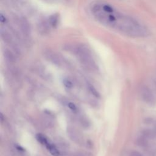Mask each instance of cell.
<instances>
[{
    "label": "cell",
    "instance_id": "obj_6",
    "mask_svg": "<svg viewBox=\"0 0 156 156\" xmlns=\"http://www.w3.org/2000/svg\"><path fill=\"white\" fill-rule=\"evenodd\" d=\"M130 156H143L138 151H132L130 154Z\"/></svg>",
    "mask_w": 156,
    "mask_h": 156
},
{
    "label": "cell",
    "instance_id": "obj_4",
    "mask_svg": "<svg viewBox=\"0 0 156 156\" xmlns=\"http://www.w3.org/2000/svg\"><path fill=\"white\" fill-rule=\"evenodd\" d=\"M88 88L90 90V92L92 93V94H94V96H96V97H98L99 96V93H98V91H96V90L90 84H88Z\"/></svg>",
    "mask_w": 156,
    "mask_h": 156
},
{
    "label": "cell",
    "instance_id": "obj_3",
    "mask_svg": "<svg viewBox=\"0 0 156 156\" xmlns=\"http://www.w3.org/2000/svg\"><path fill=\"white\" fill-rule=\"evenodd\" d=\"M49 21L51 26L55 27L57 25L58 23V16L57 15H52L49 18Z\"/></svg>",
    "mask_w": 156,
    "mask_h": 156
},
{
    "label": "cell",
    "instance_id": "obj_5",
    "mask_svg": "<svg viewBox=\"0 0 156 156\" xmlns=\"http://www.w3.org/2000/svg\"><path fill=\"white\" fill-rule=\"evenodd\" d=\"M64 84L67 88H71L73 87L72 82L69 79H66L64 80Z\"/></svg>",
    "mask_w": 156,
    "mask_h": 156
},
{
    "label": "cell",
    "instance_id": "obj_1",
    "mask_svg": "<svg viewBox=\"0 0 156 156\" xmlns=\"http://www.w3.org/2000/svg\"><path fill=\"white\" fill-rule=\"evenodd\" d=\"M93 15L103 25L132 37H143L145 27L133 18L122 14L108 4L97 2L91 7Z\"/></svg>",
    "mask_w": 156,
    "mask_h": 156
},
{
    "label": "cell",
    "instance_id": "obj_7",
    "mask_svg": "<svg viewBox=\"0 0 156 156\" xmlns=\"http://www.w3.org/2000/svg\"><path fill=\"white\" fill-rule=\"evenodd\" d=\"M68 107H69V108L70 109H71L72 110H73V111H76V110H77V108H76V105H74L73 103H71V102H70V103L68 104Z\"/></svg>",
    "mask_w": 156,
    "mask_h": 156
},
{
    "label": "cell",
    "instance_id": "obj_2",
    "mask_svg": "<svg viewBox=\"0 0 156 156\" xmlns=\"http://www.w3.org/2000/svg\"><path fill=\"white\" fill-rule=\"evenodd\" d=\"M73 49L75 54L77 56L82 63L90 69H96V63L92 57L91 52L87 48L82 45H78Z\"/></svg>",
    "mask_w": 156,
    "mask_h": 156
}]
</instances>
